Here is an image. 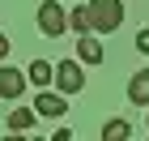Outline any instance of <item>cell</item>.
Listing matches in <instances>:
<instances>
[{"label":"cell","instance_id":"cell-1","mask_svg":"<svg viewBox=\"0 0 149 141\" xmlns=\"http://www.w3.org/2000/svg\"><path fill=\"white\" fill-rule=\"evenodd\" d=\"M90 17L98 34H115L124 26V0H90Z\"/></svg>","mask_w":149,"mask_h":141},{"label":"cell","instance_id":"cell-2","mask_svg":"<svg viewBox=\"0 0 149 141\" xmlns=\"http://www.w3.org/2000/svg\"><path fill=\"white\" fill-rule=\"evenodd\" d=\"M38 30H43L47 39H60L68 30V13L60 9V0H43V4H38Z\"/></svg>","mask_w":149,"mask_h":141},{"label":"cell","instance_id":"cell-3","mask_svg":"<svg viewBox=\"0 0 149 141\" xmlns=\"http://www.w3.org/2000/svg\"><path fill=\"white\" fill-rule=\"evenodd\" d=\"M56 90H64V94L85 90V73H81L77 60H60V64H56Z\"/></svg>","mask_w":149,"mask_h":141},{"label":"cell","instance_id":"cell-4","mask_svg":"<svg viewBox=\"0 0 149 141\" xmlns=\"http://www.w3.org/2000/svg\"><path fill=\"white\" fill-rule=\"evenodd\" d=\"M34 111H38V116H47V120H60V116H64V111H68V94H64V90H47V86H43V90H38V98H34Z\"/></svg>","mask_w":149,"mask_h":141},{"label":"cell","instance_id":"cell-5","mask_svg":"<svg viewBox=\"0 0 149 141\" xmlns=\"http://www.w3.org/2000/svg\"><path fill=\"white\" fill-rule=\"evenodd\" d=\"M26 81H30V73L13 69V64H0V98H22Z\"/></svg>","mask_w":149,"mask_h":141},{"label":"cell","instance_id":"cell-6","mask_svg":"<svg viewBox=\"0 0 149 141\" xmlns=\"http://www.w3.org/2000/svg\"><path fill=\"white\" fill-rule=\"evenodd\" d=\"M77 60H81V64H102V43L94 39V30L77 39Z\"/></svg>","mask_w":149,"mask_h":141},{"label":"cell","instance_id":"cell-7","mask_svg":"<svg viewBox=\"0 0 149 141\" xmlns=\"http://www.w3.org/2000/svg\"><path fill=\"white\" fill-rule=\"evenodd\" d=\"M128 98H132L136 107H149V69L132 73V81H128Z\"/></svg>","mask_w":149,"mask_h":141},{"label":"cell","instance_id":"cell-8","mask_svg":"<svg viewBox=\"0 0 149 141\" xmlns=\"http://www.w3.org/2000/svg\"><path fill=\"white\" fill-rule=\"evenodd\" d=\"M34 107H17V111H13L9 120H4V124H9V133H30V124H34Z\"/></svg>","mask_w":149,"mask_h":141},{"label":"cell","instance_id":"cell-9","mask_svg":"<svg viewBox=\"0 0 149 141\" xmlns=\"http://www.w3.org/2000/svg\"><path fill=\"white\" fill-rule=\"evenodd\" d=\"M26 73H30V86H38V90L56 81V69H51L47 60H34V64H30V69H26Z\"/></svg>","mask_w":149,"mask_h":141},{"label":"cell","instance_id":"cell-10","mask_svg":"<svg viewBox=\"0 0 149 141\" xmlns=\"http://www.w3.org/2000/svg\"><path fill=\"white\" fill-rule=\"evenodd\" d=\"M68 26L77 30V34H90L94 30V17H90V4H77V9L68 13Z\"/></svg>","mask_w":149,"mask_h":141},{"label":"cell","instance_id":"cell-11","mask_svg":"<svg viewBox=\"0 0 149 141\" xmlns=\"http://www.w3.org/2000/svg\"><path fill=\"white\" fill-rule=\"evenodd\" d=\"M124 137H132L128 120H107L102 124V141H124Z\"/></svg>","mask_w":149,"mask_h":141},{"label":"cell","instance_id":"cell-12","mask_svg":"<svg viewBox=\"0 0 149 141\" xmlns=\"http://www.w3.org/2000/svg\"><path fill=\"white\" fill-rule=\"evenodd\" d=\"M136 51H141V56H149V30H141V34H136Z\"/></svg>","mask_w":149,"mask_h":141},{"label":"cell","instance_id":"cell-13","mask_svg":"<svg viewBox=\"0 0 149 141\" xmlns=\"http://www.w3.org/2000/svg\"><path fill=\"white\" fill-rule=\"evenodd\" d=\"M9 56V34H4V30H0V60Z\"/></svg>","mask_w":149,"mask_h":141},{"label":"cell","instance_id":"cell-14","mask_svg":"<svg viewBox=\"0 0 149 141\" xmlns=\"http://www.w3.org/2000/svg\"><path fill=\"white\" fill-rule=\"evenodd\" d=\"M145 124H149V120H145Z\"/></svg>","mask_w":149,"mask_h":141}]
</instances>
